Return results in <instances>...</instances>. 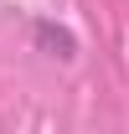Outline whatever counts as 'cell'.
Listing matches in <instances>:
<instances>
[{"mask_svg": "<svg viewBox=\"0 0 129 134\" xmlns=\"http://www.w3.org/2000/svg\"><path fill=\"white\" fill-rule=\"evenodd\" d=\"M31 36H36V47L47 52V57H62V62H72V57H78V41H72L62 26H52V21H36Z\"/></svg>", "mask_w": 129, "mask_h": 134, "instance_id": "obj_1", "label": "cell"}]
</instances>
